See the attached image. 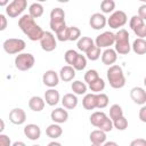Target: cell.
Returning <instances> with one entry per match:
<instances>
[{"instance_id":"cell-1","label":"cell","mask_w":146,"mask_h":146,"mask_svg":"<svg viewBox=\"0 0 146 146\" xmlns=\"http://www.w3.org/2000/svg\"><path fill=\"white\" fill-rule=\"evenodd\" d=\"M34 19L35 18H33L30 14L22 15L18 19V27L31 41H40L44 31L35 23Z\"/></svg>"},{"instance_id":"cell-2","label":"cell","mask_w":146,"mask_h":146,"mask_svg":"<svg viewBox=\"0 0 146 146\" xmlns=\"http://www.w3.org/2000/svg\"><path fill=\"white\" fill-rule=\"evenodd\" d=\"M106 76L110 82V86L114 89H121L125 86V76L120 65H111L106 72Z\"/></svg>"},{"instance_id":"cell-3","label":"cell","mask_w":146,"mask_h":146,"mask_svg":"<svg viewBox=\"0 0 146 146\" xmlns=\"http://www.w3.org/2000/svg\"><path fill=\"white\" fill-rule=\"evenodd\" d=\"M114 49L119 55H128L131 50V44L129 42V33L125 29H119L115 33Z\"/></svg>"},{"instance_id":"cell-4","label":"cell","mask_w":146,"mask_h":146,"mask_svg":"<svg viewBox=\"0 0 146 146\" xmlns=\"http://www.w3.org/2000/svg\"><path fill=\"white\" fill-rule=\"evenodd\" d=\"M26 47V43L23 39H17V38H10L3 41L2 43V48L5 50V52L9 54V55H16V54H21Z\"/></svg>"},{"instance_id":"cell-5","label":"cell","mask_w":146,"mask_h":146,"mask_svg":"<svg viewBox=\"0 0 146 146\" xmlns=\"http://www.w3.org/2000/svg\"><path fill=\"white\" fill-rule=\"evenodd\" d=\"M35 64V58L30 52H21L15 57V67L19 71H29Z\"/></svg>"},{"instance_id":"cell-6","label":"cell","mask_w":146,"mask_h":146,"mask_svg":"<svg viewBox=\"0 0 146 146\" xmlns=\"http://www.w3.org/2000/svg\"><path fill=\"white\" fill-rule=\"evenodd\" d=\"M127 22H128V16L123 10H115L107 18V25L114 30L123 27L127 24Z\"/></svg>"},{"instance_id":"cell-7","label":"cell","mask_w":146,"mask_h":146,"mask_svg":"<svg viewBox=\"0 0 146 146\" xmlns=\"http://www.w3.org/2000/svg\"><path fill=\"white\" fill-rule=\"evenodd\" d=\"M27 7V0H13L6 7V15L10 18L18 17Z\"/></svg>"},{"instance_id":"cell-8","label":"cell","mask_w":146,"mask_h":146,"mask_svg":"<svg viewBox=\"0 0 146 146\" xmlns=\"http://www.w3.org/2000/svg\"><path fill=\"white\" fill-rule=\"evenodd\" d=\"M115 43V33L111 31H105L97 35L95 39V44L99 48H111V46H114Z\"/></svg>"},{"instance_id":"cell-9","label":"cell","mask_w":146,"mask_h":146,"mask_svg":"<svg viewBox=\"0 0 146 146\" xmlns=\"http://www.w3.org/2000/svg\"><path fill=\"white\" fill-rule=\"evenodd\" d=\"M57 38H55V35L49 32V31H46L42 35V38L40 39V46H41V49L44 50L46 52H51L56 49L57 47Z\"/></svg>"},{"instance_id":"cell-10","label":"cell","mask_w":146,"mask_h":146,"mask_svg":"<svg viewBox=\"0 0 146 146\" xmlns=\"http://www.w3.org/2000/svg\"><path fill=\"white\" fill-rule=\"evenodd\" d=\"M59 74L54 70H47L42 75V82L48 88H55L59 83Z\"/></svg>"},{"instance_id":"cell-11","label":"cell","mask_w":146,"mask_h":146,"mask_svg":"<svg viewBox=\"0 0 146 146\" xmlns=\"http://www.w3.org/2000/svg\"><path fill=\"white\" fill-rule=\"evenodd\" d=\"M107 24V18L104 14L95 13L89 18V25L94 30H103Z\"/></svg>"},{"instance_id":"cell-12","label":"cell","mask_w":146,"mask_h":146,"mask_svg":"<svg viewBox=\"0 0 146 146\" xmlns=\"http://www.w3.org/2000/svg\"><path fill=\"white\" fill-rule=\"evenodd\" d=\"M9 121L13 124H16V125L23 124L26 121V113H25V111L23 108H21V107L13 108L9 112Z\"/></svg>"},{"instance_id":"cell-13","label":"cell","mask_w":146,"mask_h":146,"mask_svg":"<svg viewBox=\"0 0 146 146\" xmlns=\"http://www.w3.org/2000/svg\"><path fill=\"white\" fill-rule=\"evenodd\" d=\"M130 98L137 105L146 104V90L141 87H133L130 90Z\"/></svg>"},{"instance_id":"cell-14","label":"cell","mask_w":146,"mask_h":146,"mask_svg":"<svg viewBox=\"0 0 146 146\" xmlns=\"http://www.w3.org/2000/svg\"><path fill=\"white\" fill-rule=\"evenodd\" d=\"M23 131H24L25 137H27V139L30 140H38L41 137V129L38 124H34V123L26 124Z\"/></svg>"},{"instance_id":"cell-15","label":"cell","mask_w":146,"mask_h":146,"mask_svg":"<svg viewBox=\"0 0 146 146\" xmlns=\"http://www.w3.org/2000/svg\"><path fill=\"white\" fill-rule=\"evenodd\" d=\"M102 62L104 65L111 66L113 65L117 59V52L115 49L112 48H105V50L102 52Z\"/></svg>"},{"instance_id":"cell-16","label":"cell","mask_w":146,"mask_h":146,"mask_svg":"<svg viewBox=\"0 0 146 146\" xmlns=\"http://www.w3.org/2000/svg\"><path fill=\"white\" fill-rule=\"evenodd\" d=\"M50 119L52 120V122H56V123H59V124L64 123L68 119V112L66 110H64L63 107H57V108L51 111Z\"/></svg>"},{"instance_id":"cell-17","label":"cell","mask_w":146,"mask_h":146,"mask_svg":"<svg viewBox=\"0 0 146 146\" xmlns=\"http://www.w3.org/2000/svg\"><path fill=\"white\" fill-rule=\"evenodd\" d=\"M44 100L46 104L49 106H55L59 103L60 100V95L58 92V90H56L55 88H49L48 90H46L44 92Z\"/></svg>"},{"instance_id":"cell-18","label":"cell","mask_w":146,"mask_h":146,"mask_svg":"<svg viewBox=\"0 0 146 146\" xmlns=\"http://www.w3.org/2000/svg\"><path fill=\"white\" fill-rule=\"evenodd\" d=\"M89 139H90V143L95 146L104 145V143L106 141V132L100 130V129H96V130L90 132Z\"/></svg>"},{"instance_id":"cell-19","label":"cell","mask_w":146,"mask_h":146,"mask_svg":"<svg viewBox=\"0 0 146 146\" xmlns=\"http://www.w3.org/2000/svg\"><path fill=\"white\" fill-rule=\"evenodd\" d=\"M75 68L72 66V65H65V66H63L62 68H60V71H59V78H60V80L62 81H64V82H70V81H72L74 78H75Z\"/></svg>"},{"instance_id":"cell-20","label":"cell","mask_w":146,"mask_h":146,"mask_svg":"<svg viewBox=\"0 0 146 146\" xmlns=\"http://www.w3.org/2000/svg\"><path fill=\"white\" fill-rule=\"evenodd\" d=\"M82 106L87 111L97 108V94H95V92L86 94L82 99Z\"/></svg>"},{"instance_id":"cell-21","label":"cell","mask_w":146,"mask_h":146,"mask_svg":"<svg viewBox=\"0 0 146 146\" xmlns=\"http://www.w3.org/2000/svg\"><path fill=\"white\" fill-rule=\"evenodd\" d=\"M78 95H75L74 92L73 94H65L62 98V104L64 106V108H67V110H73L78 106Z\"/></svg>"},{"instance_id":"cell-22","label":"cell","mask_w":146,"mask_h":146,"mask_svg":"<svg viewBox=\"0 0 146 146\" xmlns=\"http://www.w3.org/2000/svg\"><path fill=\"white\" fill-rule=\"evenodd\" d=\"M44 105H46V100L40 96H32L29 100V107L33 112H41L44 108Z\"/></svg>"},{"instance_id":"cell-23","label":"cell","mask_w":146,"mask_h":146,"mask_svg":"<svg viewBox=\"0 0 146 146\" xmlns=\"http://www.w3.org/2000/svg\"><path fill=\"white\" fill-rule=\"evenodd\" d=\"M62 133H63V129H62V127L59 125V123H56V122L49 124V125L47 127V129H46V135H47L49 138H51V139H57V138H59V137L62 136Z\"/></svg>"},{"instance_id":"cell-24","label":"cell","mask_w":146,"mask_h":146,"mask_svg":"<svg viewBox=\"0 0 146 146\" xmlns=\"http://www.w3.org/2000/svg\"><path fill=\"white\" fill-rule=\"evenodd\" d=\"M95 44V41L89 38V36H81L79 40H78V43H76V47L80 51L82 52H87L92 46Z\"/></svg>"},{"instance_id":"cell-25","label":"cell","mask_w":146,"mask_h":146,"mask_svg":"<svg viewBox=\"0 0 146 146\" xmlns=\"http://www.w3.org/2000/svg\"><path fill=\"white\" fill-rule=\"evenodd\" d=\"M131 49L137 55H144V54H146V40L143 39V38H137L132 42Z\"/></svg>"},{"instance_id":"cell-26","label":"cell","mask_w":146,"mask_h":146,"mask_svg":"<svg viewBox=\"0 0 146 146\" xmlns=\"http://www.w3.org/2000/svg\"><path fill=\"white\" fill-rule=\"evenodd\" d=\"M71 89H72V91H73L75 95L81 96V95H86L88 87H87L86 82H82V81H80V80H75V81H73L72 84H71Z\"/></svg>"},{"instance_id":"cell-27","label":"cell","mask_w":146,"mask_h":146,"mask_svg":"<svg viewBox=\"0 0 146 146\" xmlns=\"http://www.w3.org/2000/svg\"><path fill=\"white\" fill-rule=\"evenodd\" d=\"M44 8L41 5V2H34L29 7V14L33 17V18H39L43 15Z\"/></svg>"},{"instance_id":"cell-28","label":"cell","mask_w":146,"mask_h":146,"mask_svg":"<svg viewBox=\"0 0 146 146\" xmlns=\"http://www.w3.org/2000/svg\"><path fill=\"white\" fill-rule=\"evenodd\" d=\"M107 117V115L103 112V111H97V112H94L91 115H90V123L94 125V127H96V128H98L99 125H100V123L105 120Z\"/></svg>"},{"instance_id":"cell-29","label":"cell","mask_w":146,"mask_h":146,"mask_svg":"<svg viewBox=\"0 0 146 146\" xmlns=\"http://www.w3.org/2000/svg\"><path fill=\"white\" fill-rule=\"evenodd\" d=\"M50 29L52 32L57 33L58 31H60L62 29L66 27V23H65V18H50L49 22Z\"/></svg>"},{"instance_id":"cell-30","label":"cell","mask_w":146,"mask_h":146,"mask_svg":"<svg viewBox=\"0 0 146 146\" xmlns=\"http://www.w3.org/2000/svg\"><path fill=\"white\" fill-rule=\"evenodd\" d=\"M88 86H89V89H90L92 92L98 94V92H102V91L105 89V81L99 76V78H97L94 82L89 83Z\"/></svg>"},{"instance_id":"cell-31","label":"cell","mask_w":146,"mask_h":146,"mask_svg":"<svg viewBox=\"0 0 146 146\" xmlns=\"http://www.w3.org/2000/svg\"><path fill=\"white\" fill-rule=\"evenodd\" d=\"M100 49H102V48H99L98 46L94 44V46L86 52V57H87L89 60H92V62L97 60V59L102 56V51H100Z\"/></svg>"},{"instance_id":"cell-32","label":"cell","mask_w":146,"mask_h":146,"mask_svg":"<svg viewBox=\"0 0 146 146\" xmlns=\"http://www.w3.org/2000/svg\"><path fill=\"white\" fill-rule=\"evenodd\" d=\"M115 9L114 0H103L100 3V10L103 14H112Z\"/></svg>"},{"instance_id":"cell-33","label":"cell","mask_w":146,"mask_h":146,"mask_svg":"<svg viewBox=\"0 0 146 146\" xmlns=\"http://www.w3.org/2000/svg\"><path fill=\"white\" fill-rule=\"evenodd\" d=\"M87 59H88V58H87L84 55L79 54L78 57H76V59H75V62H74V64H73V67H74L76 71H82V70H84L86 66H87Z\"/></svg>"},{"instance_id":"cell-34","label":"cell","mask_w":146,"mask_h":146,"mask_svg":"<svg viewBox=\"0 0 146 146\" xmlns=\"http://www.w3.org/2000/svg\"><path fill=\"white\" fill-rule=\"evenodd\" d=\"M122 115H123V110H122V107L119 104H113L110 107V117L113 121L116 120V119H119Z\"/></svg>"},{"instance_id":"cell-35","label":"cell","mask_w":146,"mask_h":146,"mask_svg":"<svg viewBox=\"0 0 146 146\" xmlns=\"http://www.w3.org/2000/svg\"><path fill=\"white\" fill-rule=\"evenodd\" d=\"M67 35H68V41H78L81 38V31L76 26H68Z\"/></svg>"},{"instance_id":"cell-36","label":"cell","mask_w":146,"mask_h":146,"mask_svg":"<svg viewBox=\"0 0 146 146\" xmlns=\"http://www.w3.org/2000/svg\"><path fill=\"white\" fill-rule=\"evenodd\" d=\"M108 102H110V98L106 94H104V92L97 94V108H99V110L105 108L108 105Z\"/></svg>"},{"instance_id":"cell-37","label":"cell","mask_w":146,"mask_h":146,"mask_svg":"<svg viewBox=\"0 0 146 146\" xmlns=\"http://www.w3.org/2000/svg\"><path fill=\"white\" fill-rule=\"evenodd\" d=\"M78 55H79V52H76L74 49H68V50H66L65 54H64V59H65L66 64L73 66V64H74V62H75Z\"/></svg>"},{"instance_id":"cell-38","label":"cell","mask_w":146,"mask_h":146,"mask_svg":"<svg viewBox=\"0 0 146 146\" xmlns=\"http://www.w3.org/2000/svg\"><path fill=\"white\" fill-rule=\"evenodd\" d=\"M113 125H114L115 129H117L120 131H123V130H125L128 128V120L124 117V115H122L119 119L113 121Z\"/></svg>"},{"instance_id":"cell-39","label":"cell","mask_w":146,"mask_h":146,"mask_svg":"<svg viewBox=\"0 0 146 146\" xmlns=\"http://www.w3.org/2000/svg\"><path fill=\"white\" fill-rule=\"evenodd\" d=\"M114 128V125H113V120L111 119V117H106L102 123H100V125L98 127V129H100V130H103V131H105V132H110V131H112V129Z\"/></svg>"},{"instance_id":"cell-40","label":"cell","mask_w":146,"mask_h":146,"mask_svg":"<svg viewBox=\"0 0 146 146\" xmlns=\"http://www.w3.org/2000/svg\"><path fill=\"white\" fill-rule=\"evenodd\" d=\"M144 24V19L139 16V15H133L131 18H130V21H129V26H130V29L133 31L136 27H138V26H140V25H143Z\"/></svg>"},{"instance_id":"cell-41","label":"cell","mask_w":146,"mask_h":146,"mask_svg":"<svg viewBox=\"0 0 146 146\" xmlns=\"http://www.w3.org/2000/svg\"><path fill=\"white\" fill-rule=\"evenodd\" d=\"M97 78H99V74H98V72L96 70H88L84 73V81L88 84L91 83V82H94Z\"/></svg>"},{"instance_id":"cell-42","label":"cell","mask_w":146,"mask_h":146,"mask_svg":"<svg viewBox=\"0 0 146 146\" xmlns=\"http://www.w3.org/2000/svg\"><path fill=\"white\" fill-rule=\"evenodd\" d=\"M67 31H68V26H66V27L62 29L60 31H58V32L56 33V38H57V40H58V41H62V42H64V41H68Z\"/></svg>"},{"instance_id":"cell-43","label":"cell","mask_w":146,"mask_h":146,"mask_svg":"<svg viewBox=\"0 0 146 146\" xmlns=\"http://www.w3.org/2000/svg\"><path fill=\"white\" fill-rule=\"evenodd\" d=\"M133 32H135V34H136L138 38H143V39H145V38H146V24L144 23L143 25L136 27V29L133 30Z\"/></svg>"},{"instance_id":"cell-44","label":"cell","mask_w":146,"mask_h":146,"mask_svg":"<svg viewBox=\"0 0 146 146\" xmlns=\"http://www.w3.org/2000/svg\"><path fill=\"white\" fill-rule=\"evenodd\" d=\"M10 145H13L10 138L7 135L0 132V146H10Z\"/></svg>"},{"instance_id":"cell-45","label":"cell","mask_w":146,"mask_h":146,"mask_svg":"<svg viewBox=\"0 0 146 146\" xmlns=\"http://www.w3.org/2000/svg\"><path fill=\"white\" fill-rule=\"evenodd\" d=\"M138 116H139V120L144 123H146V104L141 105L140 110H139V113H138Z\"/></svg>"},{"instance_id":"cell-46","label":"cell","mask_w":146,"mask_h":146,"mask_svg":"<svg viewBox=\"0 0 146 146\" xmlns=\"http://www.w3.org/2000/svg\"><path fill=\"white\" fill-rule=\"evenodd\" d=\"M130 146H146V139H144V138L133 139L130 143Z\"/></svg>"},{"instance_id":"cell-47","label":"cell","mask_w":146,"mask_h":146,"mask_svg":"<svg viewBox=\"0 0 146 146\" xmlns=\"http://www.w3.org/2000/svg\"><path fill=\"white\" fill-rule=\"evenodd\" d=\"M138 15H139L144 21H146V3L141 5V6L138 8Z\"/></svg>"},{"instance_id":"cell-48","label":"cell","mask_w":146,"mask_h":146,"mask_svg":"<svg viewBox=\"0 0 146 146\" xmlns=\"http://www.w3.org/2000/svg\"><path fill=\"white\" fill-rule=\"evenodd\" d=\"M0 22H1L0 31H5L6 27H7V18H6V15L5 14H0Z\"/></svg>"},{"instance_id":"cell-49","label":"cell","mask_w":146,"mask_h":146,"mask_svg":"<svg viewBox=\"0 0 146 146\" xmlns=\"http://www.w3.org/2000/svg\"><path fill=\"white\" fill-rule=\"evenodd\" d=\"M9 5V0H0V6L1 7H7Z\"/></svg>"},{"instance_id":"cell-50","label":"cell","mask_w":146,"mask_h":146,"mask_svg":"<svg viewBox=\"0 0 146 146\" xmlns=\"http://www.w3.org/2000/svg\"><path fill=\"white\" fill-rule=\"evenodd\" d=\"M13 146H25V143H23V141H15V143H13Z\"/></svg>"},{"instance_id":"cell-51","label":"cell","mask_w":146,"mask_h":146,"mask_svg":"<svg viewBox=\"0 0 146 146\" xmlns=\"http://www.w3.org/2000/svg\"><path fill=\"white\" fill-rule=\"evenodd\" d=\"M62 144L60 143H58V141H50L49 144H48V146H60Z\"/></svg>"},{"instance_id":"cell-52","label":"cell","mask_w":146,"mask_h":146,"mask_svg":"<svg viewBox=\"0 0 146 146\" xmlns=\"http://www.w3.org/2000/svg\"><path fill=\"white\" fill-rule=\"evenodd\" d=\"M104 145H105V146H110V145H114V146H116L117 143H115V141H105Z\"/></svg>"},{"instance_id":"cell-53","label":"cell","mask_w":146,"mask_h":146,"mask_svg":"<svg viewBox=\"0 0 146 146\" xmlns=\"http://www.w3.org/2000/svg\"><path fill=\"white\" fill-rule=\"evenodd\" d=\"M0 123H1V127H0V132H2L5 130V121L3 120H0Z\"/></svg>"},{"instance_id":"cell-54","label":"cell","mask_w":146,"mask_h":146,"mask_svg":"<svg viewBox=\"0 0 146 146\" xmlns=\"http://www.w3.org/2000/svg\"><path fill=\"white\" fill-rule=\"evenodd\" d=\"M57 1H58L59 3H67L70 0H57Z\"/></svg>"},{"instance_id":"cell-55","label":"cell","mask_w":146,"mask_h":146,"mask_svg":"<svg viewBox=\"0 0 146 146\" xmlns=\"http://www.w3.org/2000/svg\"><path fill=\"white\" fill-rule=\"evenodd\" d=\"M46 1H48V0H36V2H46Z\"/></svg>"},{"instance_id":"cell-56","label":"cell","mask_w":146,"mask_h":146,"mask_svg":"<svg viewBox=\"0 0 146 146\" xmlns=\"http://www.w3.org/2000/svg\"><path fill=\"white\" fill-rule=\"evenodd\" d=\"M144 86H145V87H146V76H145V78H144Z\"/></svg>"},{"instance_id":"cell-57","label":"cell","mask_w":146,"mask_h":146,"mask_svg":"<svg viewBox=\"0 0 146 146\" xmlns=\"http://www.w3.org/2000/svg\"><path fill=\"white\" fill-rule=\"evenodd\" d=\"M139 1H141V2H144V3H146V0H139Z\"/></svg>"}]
</instances>
